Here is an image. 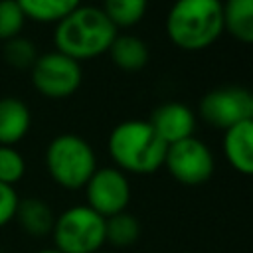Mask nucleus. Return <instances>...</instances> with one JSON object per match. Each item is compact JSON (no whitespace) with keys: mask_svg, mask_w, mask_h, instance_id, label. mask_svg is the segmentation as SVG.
Here are the masks:
<instances>
[{"mask_svg":"<svg viewBox=\"0 0 253 253\" xmlns=\"http://www.w3.org/2000/svg\"><path fill=\"white\" fill-rule=\"evenodd\" d=\"M117 34L119 30L99 6L81 4L55 24L53 45L55 51L81 63L107 53Z\"/></svg>","mask_w":253,"mask_h":253,"instance_id":"f257e3e1","label":"nucleus"},{"mask_svg":"<svg viewBox=\"0 0 253 253\" xmlns=\"http://www.w3.org/2000/svg\"><path fill=\"white\" fill-rule=\"evenodd\" d=\"M164 30L168 40L184 51H202L223 34L221 0H174Z\"/></svg>","mask_w":253,"mask_h":253,"instance_id":"f03ea898","label":"nucleus"},{"mask_svg":"<svg viewBox=\"0 0 253 253\" xmlns=\"http://www.w3.org/2000/svg\"><path fill=\"white\" fill-rule=\"evenodd\" d=\"M168 144L156 134L152 125L142 119L119 123L107 140V150L115 168L125 174H154L164 166Z\"/></svg>","mask_w":253,"mask_h":253,"instance_id":"7ed1b4c3","label":"nucleus"},{"mask_svg":"<svg viewBox=\"0 0 253 253\" xmlns=\"http://www.w3.org/2000/svg\"><path fill=\"white\" fill-rule=\"evenodd\" d=\"M45 170L59 188L81 190L97 170V156L83 136L63 132L53 136L45 148Z\"/></svg>","mask_w":253,"mask_h":253,"instance_id":"20e7f679","label":"nucleus"},{"mask_svg":"<svg viewBox=\"0 0 253 253\" xmlns=\"http://www.w3.org/2000/svg\"><path fill=\"white\" fill-rule=\"evenodd\" d=\"M53 247L61 253H95L105 245V217L89 206H71L55 215Z\"/></svg>","mask_w":253,"mask_h":253,"instance_id":"39448f33","label":"nucleus"},{"mask_svg":"<svg viewBox=\"0 0 253 253\" xmlns=\"http://www.w3.org/2000/svg\"><path fill=\"white\" fill-rule=\"evenodd\" d=\"M30 73L34 89L47 99H67L83 81L81 63L55 49L38 55Z\"/></svg>","mask_w":253,"mask_h":253,"instance_id":"423d86ee","label":"nucleus"},{"mask_svg":"<svg viewBox=\"0 0 253 253\" xmlns=\"http://www.w3.org/2000/svg\"><path fill=\"white\" fill-rule=\"evenodd\" d=\"M164 168L176 182L184 186H202L213 176L215 158L206 142L190 136L168 144Z\"/></svg>","mask_w":253,"mask_h":253,"instance_id":"0eeeda50","label":"nucleus"},{"mask_svg":"<svg viewBox=\"0 0 253 253\" xmlns=\"http://www.w3.org/2000/svg\"><path fill=\"white\" fill-rule=\"evenodd\" d=\"M85 200L93 211L103 215L105 219L126 211L130 204V182L128 176L115 168V166H103L93 172L89 182L85 184Z\"/></svg>","mask_w":253,"mask_h":253,"instance_id":"6e6552de","label":"nucleus"},{"mask_svg":"<svg viewBox=\"0 0 253 253\" xmlns=\"http://www.w3.org/2000/svg\"><path fill=\"white\" fill-rule=\"evenodd\" d=\"M251 91L243 87H217L208 91L198 105L200 117L213 128L227 130L229 126L249 119Z\"/></svg>","mask_w":253,"mask_h":253,"instance_id":"1a4fd4ad","label":"nucleus"},{"mask_svg":"<svg viewBox=\"0 0 253 253\" xmlns=\"http://www.w3.org/2000/svg\"><path fill=\"white\" fill-rule=\"evenodd\" d=\"M156 134L166 142L174 144L178 140L194 136L196 130V113L180 101H168L158 105L148 119Z\"/></svg>","mask_w":253,"mask_h":253,"instance_id":"9d476101","label":"nucleus"},{"mask_svg":"<svg viewBox=\"0 0 253 253\" xmlns=\"http://www.w3.org/2000/svg\"><path fill=\"white\" fill-rule=\"evenodd\" d=\"M223 156L227 164L243 174L253 176V121L245 119L223 130Z\"/></svg>","mask_w":253,"mask_h":253,"instance_id":"9b49d317","label":"nucleus"},{"mask_svg":"<svg viewBox=\"0 0 253 253\" xmlns=\"http://www.w3.org/2000/svg\"><path fill=\"white\" fill-rule=\"evenodd\" d=\"M14 221L30 237H45V235H51L55 213L45 200L32 196L18 202Z\"/></svg>","mask_w":253,"mask_h":253,"instance_id":"f8f14e48","label":"nucleus"},{"mask_svg":"<svg viewBox=\"0 0 253 253\" xmlns=\"http://www.w3.org/2000/svg\"><path fill=\"white\" fill-rule=\"evenodd\" d=\"M32 126V113L28 105L18 97L0 99V144H18Z\"/></svg>","mask_w":253,"mask_h":253,"instance_id":"ddd939ff","label":"nucleus"},{"mask_svg":"<svg viewBox=\"0 0 253 253\" xmlns=\"http://www.w3.org/2000/svg\"><path fill=\"white\" fill-rule=\"evenodd\" d=\"M107 53L111 55V61L123 71H140L150 59L146 42L132 34H117Z\"/></svg>","mask_w":253,"mask_h":253,"instance_id":"4468645a","label":"nucleus"},{"mask_svg":"<svg viewBox=\"0 0 253 253\" xmlns=\"http://www.w3.org/2000/svg\"><path fill=\"white\" fill-rule=\"evenodd\" d=\"M223 32L241 43H253V0L223 2Z\"/></svg>","mask_w":253,"mask_h":253,"instance_id":"2eb2a0df","label":"nucleus"},{"mask_svg":"<svg viewBox=\"0 0 253 253\" xmlns=\"http://www.w3.org/2000/svg\"><path fill=\"white\" fill-rule=\"evenodd\" d=\"M26 20L57 24L81 6V0H18Z\"/></svg>","mask_w":253,"mask_h":253,"instance_id":"dca6fc26","label":"nucleus"},{"mask_svg":"<svg viewBox=\"0 0 253 253\" xmlns=\"http://www.w3.org/2000/svg\"><path fill=\"white\" fill-rule=\"evenodd\" d=\"M140 233H142L140 221L128 211H121L105 219V243L117 249L132 247L138 241Z\"/></svg>","mask_w":253,"mask_h":253,"instance_id":"f3484780","label":"nucleus"},{"mask_svg":"<svg viewBox=\"0 0 253 253\" xmlns=\"http://www.w3.org/2000/svg\"><path fill=\"white\" fill-rule=\"evenodd\" d=\"M101 10L115 28H132L146 16L148 0H103Z\"/></svg>","mask_w":253,"mask_h":253,"instance_id":"a211bd4d","label":"nucleus"},{"mask_svg":"<svg viewBox=\"0 0 253 253\" xmlns=\"http://www.w3.org/2000/svg\"><path fill=\"white\" fill-rule=\"evenodd\" d=\"M38 49L36 43L28 38H12L8 42H4V49H2V57L4 61L14 67V69H32V65L38 59Z\"/></svg>","mask_w":253,"mask_h":253,"instance_id":"6ab92c4d","label":"nucleus"},{"mask_svg":"<svg viewBox=\"0 0 253 253\" xmlns=\"http://www.w3.org/2000/svg\"><path fill=\"white\" fill-rule=\"evenodd\" d=\"M26 174V160L14 146L0 144V184L14 186Z\"/></svg>","mask_w":253,"mask_h":253,"instance_id":"aec40b11","label":"nucleus"},{"mask_svg":"<svg viewBox=\"0 0 253 253\" xmlns=\"http://www.w3.org/2000/svg\"><path fill=\"white\" fill-rule=\"evenodd\" d=\"M26 24V16L18 0H0V40L8 42L18 38Z\"/></svg>","mask_w":253,"mask_h":253,"instance_id":"412c9836","label":"nucleus"},{"mask_svg":"<svg viewBox=\"0 0 253 253\" xmlns=\"http://www.w3.org/2000/svg\"><path fill=\"white\" fill-rule=\"evenodd\" d=\"M18 202H20V196L14 190V186L0 184V229L6 227L10 221H14Z\"/></svg>","mask_w":253,"mask_h":253,"instance_id":"4be33fe9","label":"nucleus"},{"mask_svg":"<svg viewBox=\"0 0 253 253\" xmlns=\"http://www.w3.org/2000/svg\"><path fill=\"white\" fill-rule=\"evenodd\" d=\"M36 253H61V251L55 249V247H47V249H40V251H36Z\"/></svg>","mask_w":253,"mask_h":253,"instance_id":"5701e85b","label":"nucleus"},{"mask_svg":"<svg viewBox=\"0 0 253 253\" xmlns=\"http://www.w3.org/2000/svg\"><path fill=\"white\" fill-rule=\"evenodd\" d=\"M249 119L253 121V93H251V105H249Z\"/></svg>","mask_w":253,"mask_h":253,"instance_id":"b1692460","label":"nucleus"},{"mask_svg":"<svg viewBox=\"0 0 253 253\" xmlns=\"http://www.w3.org/2000/svg\"><path fill=\"white\" fill-rule=\"evenodd\" d=\"M95 253H103V251H95Z\"/></svg>","mask_w":253,"mask_h":253,"instance_id":"393cba45","label":"nucleus"}]
</instances>
